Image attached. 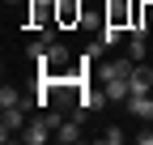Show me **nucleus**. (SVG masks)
<instances>
[{"label": "nucleus", "instance_id": "f257e3e1", "mask_svg": "<svg viewBox=\"0 0 153 145\" xmlns=\"http://www.w3.org/2000/svg\"><path fill=\"white\" fill-rule=\"evenodd\" d=\"M102 22L106 26H119V30H132L136 26V4H132V0H106Z\"/></svg>", "mask_w": 153, "mask_h": 145}, {"label": "nucleus", "instance_id": "f03ea898", "mask_svg": "<svg viewBox=\"0 0 153 145\" xmlns=\"http://www.w3.org/2000/svg\"><path fill=\"white\" fill-rule=\"evenodd\" d=\"M55 22H60V30L85 26V0H55Z\"/></svg>", "mask_w": 153, "mask_h": 145}, {"label": "nucleus", "instance_id": "7ed1b4c3", "mask_svg": "<svg viewBox=\"0 0 153 145\" xmlns=\"http://www.w3.org/2000/svg\"><path fill=\"white\" fill-rule=\"evenodd\" d=\"M26 124H30V120H26V102H22V107H4V115H0V137H4V141H9V137H22Z\"/></svg>", "mask_w": 153, "mask_h": 145}, {"label": "nucleus", "instance_id": "20e7f679", "mask_svg": "<svg viewBox=\"0 0 153 145\" xmlns=\"http://www.w3.org/2000/svg\"><path fill=\"white\" fill-rule=\"evenodd\" d=\"M102 102H111V98H106V85H102V81H98V85H94V81H81V90H76V107L98 111Z\"/></svg>", "mask_w": 153, "mask_h": 145}, {"label": "nucleus", "instance_id": "39448f33", "mask_svg": "<svg viewBox=\"0 0 153 145\" xmlns=\"http://www.w3.org/2000/svg\"><path fill=\"white\" fill-rule=\"evenodd\" d=\"M128 85H132V94H149V90H153V68L136 60L132 72H128Z\"/></svg>", "mask_w": 153, "mask_h": 145}, {"label": "nucleus", "instance_id": "423d86ee", "mask_svg": "<svg viewBox=\"0 0 153 145\" xmlns=\"http://www.w3.org/2000/svg\"><path fill=\"white\" fill-rule=\"evenodd\" d=\"M128 111L136 115L140 124H149V120H153V98H149V94H128Z\"/></svg>", "mask_w": 153, "mask_h": 145}, {"label": "nucleus", "instance_id": "0eeeda50", "mask_svg": "<svg viewBox=\"0 0 153 145\" xmlns=\"http://www.w3.org/2000/svg\"><path fill=\"white\" fill-rule=\"evenodd\" d=\"M132 30H145V34H153V0L136 4V26H132Z\"/></svg>", "mask_w": 153, "mask_h": 145}, {"label": "nucleus", "instance_id": "6e6552de", "mask_svg": "<svg viewBox=\"0 0 153 145\" xmlns=\"http://www.w3.org/2000/svg\"><path fill=\"white\" fill-rule=\"evenodd\" d=\"M145 47H149V34H145V30H132V39H128V56H132V60H145Z\"/></svg>", "mask_w": 153, "mask_h": 145}, {"label": "nucleus", "instance_id": "1a4fd4ad", "mask_svg": "<svg viewBox=\"0 0 153 145\" xmlns=\"http://www.w3.org/2000/svg\"><path fill=\"white\" fill-rule=\"evenodd\" d=\"M22 102H26V94L17 85H4V90H0V107H22Z\"/></svg>", "mask_w": 153, "mask_h": 145}, {"label": "nucleus", "instance_id": "9d476101", "mask_svg": "<svg viewBox=\"0 0 153 145\" xmlns=\"http://www.w3.org/2000/svg\"><path fill=\"white\" fill-rule=\"evenodd\" d=\"M98 39H102L106 47H115V43L123 39V30H119V26H106V22H102V34H98Z\"/></svg>", "mask_w": 153, "mask_h": 145}, {"label": "nucleus", "instance_id": "9b49d317", "mask_svg": "<svg viewBox=\"0 0 153 145\" xmlns=\"http://www.w3.org/2000/svg\"><path fill=\"white\" fill-rule=\"evenodd\" d=\"M123 137H128V132H123V128H115V124H111V128H106V132H102V141H106V145H119Z\"/></svg>", "mask_w": 153, "mask_h": 145}, {"label": "nucleus", "instance_id": "f8f14e48", "mask_svg": "<svg viewBox=\"0 0 153 145\" xmlns=\"http://www.w3.org/2000/svg\"><path fill=\"white\" fill-rule=\"evenodd\" d=\"M136 145H153V132L145 128V132H136Z\"/></svg>", "mask_w": 153, "mask_h": 145}, {"label": "nucleus", "instance_id": "ddd939ff", "mask_svg": "<svg viewBox=\"0 0 153 145\" xmlns=\"http://www.w3.org/2000/svg\"><path fill=\"white\" fill-rule=\"evenodd\" d=\"M9 4H30V0H9Z\"/></svg>", "mask_w": 153, "mask_h": 145}, {"label": "nucleus", "instance_id": "4468645a", "mask_svg": "<svg viewBox=\"0 0 153 145\" xmlns=\"http://www.w3.org/2000/svg\"><path fill=\"white\" fill-rule=\"evenodd\" d=\"M149 47H153V34H149Z\"/></svg>", "mask_w": 153, "mask_h": 145}]
</instances>
